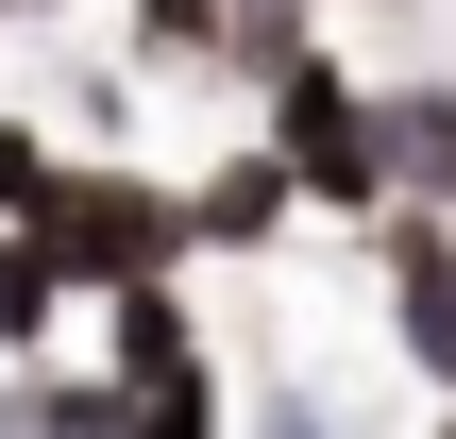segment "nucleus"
I'll return each instance as SVG.
<instances>
[{"label": "nucleus", "mask_w": 456, "mask_h": 439, "mask_svg": "<svg viewBox=\"0 0 456 439\" xmlns=\"http://www.w3.org/2000/svg\"><path fill=\"white\" fill-rule=\"evenodd\" d=\"M288 203H305V169H288V152H237V169L203 186V237H237V254H254V237H288Z\"/></svg>", "instance_id": "6"}, {"label": "nucleus", "mask_w": 456, "mask_h": 439, "mask_svg": "<svg viewBox=\"0 0 456 439\" xmlns=\"http://www.w3.org/2000/svg\"><path fill=\"white\" fill-rule=\"evenodd\" d=\"M389 305H406L423 372H456V237L440 220H389Z\"/></svg>", "instance_id": "4"}, {"label": "nucleus", "mask_w": 456, "mask_h": 439, "mask_svg": "<svg viewBox=\"0 0 456 439\" xmlns=\"http://www.w3.org/2000/svg\"><path fill=\"white\" fill-rule=\"evenodd\" d=\"M271 135H288L305 203H389V135L338 102V68H322V51H271Z\"/></svg>", "instance_id": "2"}, {"label": "nucleus", "mask_w": 456, "mask_h": 439, "mask_svg": "<svg viewBox=\"0 0 456 439\" xmlns=\"http://www.w3.org/2000/svg\"><path fill=\"white\" fill-rule=\"evenodd\" d=\"M51 288H68V271H51V237H0V338H17V355H34V321H51Z\"/></svg>", "instance_id": "7"}, {"label": "nucleus", "mask_w": 456, "mask_h": 439, "mask_svg": "<svg viewBox=\"0 0 456 439\" xmlns=\"http://www.w3.org/2000/svg\"><path fill=\"white\" fill-rule=\"evenodd\" d=\"M118 389H135V423H203V406H220V389H203V355H186L169 271H135V288H118Z\"/></svg>", "instance_id": "3"}, {"label": "nucleus", "mask_w": 456, "mask_h": 439, "mask_svg": "<svg viewBox=\"0 0 456 439\" xmlns=\"http://www.w3.org/2000/svg\"><path fill=\"white\" fill-rule=\"evenodd\" d=\"M34 237H51V271H85V288H135V271H169V254L203 237V203H152L135 169H51Z\"/></svg>", "instance_id": "1"}, {"label": "nucleus", "mask_w": 456, "mask_h": 439, "mask_svg": "<svg viewBox=\"0 0 456 439\" xmlns=\"http://www.w3.org/2000/svg\"><path fill=\"white\" fill-rule=\"evenodd\" d=\"M34 203H51V152H34V135H0V220H34Z\"/></svg>", "instance_id": "8"}, {"label": "nucleus", "mask_w": 456, "mask_h": 439, "mask_svg": "<svg viewBox=\"0 0 456 439\" xmlns=\"http://www.w3.org/2000/svg\"><path fill=\"white\" fill-rule=\"evenodd\" d=\"M254 17H271V0H254ZM271 34H288V17H271Z\"/></svg>", "instance_id": "9"}, {"label": "nucleus", "mask_w": 456, "mask_h": 439, "mask_svg": "<svg viewBox=\"0 0 456 439\" xmlns=\"http://www.w3.org/2000/svg\"><path fill=\"white\" fill-rule=\"evenodd\" d=\"M372 135H389V186H423V203H456V85H406V102H389Z\"/></svg>", "instance_id": "5"}]
</instances>
